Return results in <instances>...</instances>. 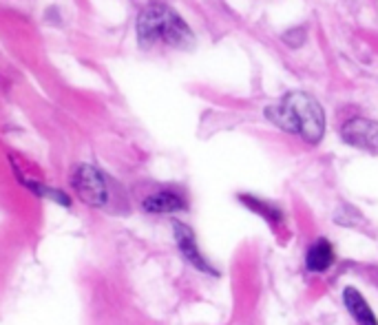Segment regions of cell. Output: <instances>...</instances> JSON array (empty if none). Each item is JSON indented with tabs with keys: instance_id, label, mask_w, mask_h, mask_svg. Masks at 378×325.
<instances>
[{
	"instance_id": "cell-1",
	"label": "cell",
	"mask_w": 378,
	"mask_h": 325,
	"mask_svg": "<svg viewBox=\"0 0 378 325\" xmlns=\"http://www.w3.org/2000/svg\"><path fill=\"white\" fill-rule=\"evenodd\" d=\"M266 115L279 129L299 135L308 144H319L325 135V113L323 106L310 93L292 91L277 106H270Z\"/></svg>"
},
{
	"instance_id": "cell-2",
	"label": "cell",
	"mask_w": 378,
	"mask_h": 325,
	"mask_svg": "<svg viewBox=\"0 0 378 325\" xmlns=\"http://www.w3.org/2000/svg\"><path fill=\"white\" fill-rule=\"evenodd\" d=\"M138 40L144 46L157 40L169 42L171 46H186L193 42V34L171 7L150 5L138 15Z\"/></svg>"
},
{
	"instance_id": "cell-3",
	"label": "cell",
	"mask_w": 378,
	"mask_h": 325,
	"mask_svg": "<svg viewBox=\"0 0 378 325\" xmlns=\"http://www.w3.org/2000/svg\"><path fill=\"white\" fill-rule=\"evenodd\" d=\"M71 186L86 206L104 208L109 204L111 193H109L107 177H104L96 166L82 164V166L75 168L73 175H71Z\"/></svg>"
},
{
	"instance_id": "cell-4",
	"label": "cell",
	"mask_w": 378,
	"mask_h": 325,
	"mask_svg": "<svg viewBox=\"0 0 378 325\" xmlns=\"http://www.w3.org/2000/svg\"><path fill=\"white\" fill-rule=\"evenodd\" d=\"M341 137L350 146L376 151L378 148V122H372L365 117H352L343 124Z\"/></svg>"
},
{
	"instance_id": "cell-5",
	"label": "cell",
	"mask_w": 378,
	"mask_h": 325,
	"mask_svg": "<svg viewBox=\"0 0 378 325\" xmlns=\"http://www.w3.org/2000/svg\"><path fill=\"white\" fill-rule=\"evenodd\" d=\"M173 232H175V243L179 248V253L186 257V261L190 263V266H195L197 270L202 272H208V274H215V270L208 266V261L204 259V255L200 253L197 248V241H195V232L184 226V224H175L173 226Z\"/></svg>"
},
{
	"instance_id": "cell-6",
	"label": "cell",
	"mask_w": 378,
	"mask_h": 325,
	"mask_svg": "<svg viewBox=\"0 0 378 325\" xmlns=\"http://www.w3.org/2000/svg\"><path fill=\"white\" fill-rule=\"evenodd\" d=\"M144 210L153 212V215H169V212H177L186 208V201L181 195L173 193V191H157L153 195H148L144 199Z\"/></svg>"
},
{
	"instance_id": "cell-7",
	"label": "cell",
	"mask_w": 378,
	"mask_h": 325,
	"mask_svg": "<svg viewBox=\"0 0 378 325\" xmlns=\"http://www.w3.org/2000/svg\"><path fill=\"white\" fill-rule=\"evenodd\" d=\"M343 301H345V307L350 310V314L354 317V321L358 325H378L376 314L372 312V307L367 305V301L363 299V294L356 288H345Z\"/></svg>"
},
{
	"instance_id": "cell-8",
	"label": "cell",
	"mask_w": 378,
	"mask_h": 325,
	"mask_svg": "<svg viewBox=\"0 0 378 325\" xmlns=\"http://www.w3.org/2000/svg\"><path fill=\"white\" fill-rule=\"evenodd\" d=\"M334 263V248L327 239H319L310 246L306 255V268L310 272H325Z\"/></svg>"
},
{
	"instance_id": "cell-9",
	"label": "cell",
	"mask_w": 378,
	"mask_h": 325,
	"mask_svg": "<svg viewBox=\"0 0 378 325\" xmlns=\"http://www.w3.org/2000/svg\"><path fill=\"white\" fill-rule=\"evenodd\" d=\"M241 199L246 201V206H250L252 210H256L261 217H268V219H275V222L281 219V212H279L277 208H272V206L263 204V201H256L254 197H241Z\"/></svg>"
}]
</instances>
